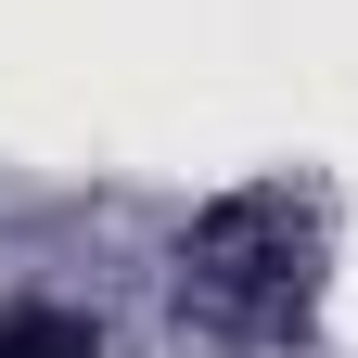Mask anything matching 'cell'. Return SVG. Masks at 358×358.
Listing matches in <instances>:
<instances>
[{
	"label": "cell",
	"mask_w": 358,
	"mask_h": 358,
	"mask_svg": "<svg viewBox=\"0 0 358 358\" xmlns=\"http://www.w3.org/2000/svg\"><path fill=\"white\" fill-rule=\"evenodd\" d=\"M320 256H333L320 192L256 179V192L205 205L179 231V320L205 345H231V358H294L307 320H320Z\"/></svg>",
	"instance_id": "cell-1"
},
{
	"label": "cell",
	"mask_w": 358,
	"mask_h": 358,
	"mask_svg": "<svg viewBox=\"0 0 358 358\" xmlns=\"http://www.w3.org/2000/svg\"><path fill=\"white\" fill-rule=\"evenodd\" d=\"M0 358H103V333L64 307H0Z\"/></svg>",
	"instance_id": "cell-2"
}]
</instances>
